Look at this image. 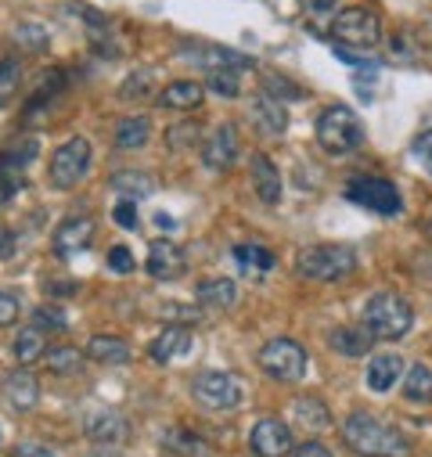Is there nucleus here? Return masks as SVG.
Returning a JSON list of instances; mask_svg holds the SVG:
<instances>
[{
    "label": "nucleus",
    "instance_id": "obj_1",
    "mask_svg": "<svg viewBox=\"0 0 432 457\" xmlns=\"http://www.w3.org/2000/svg\"><path fill=\"white\" fill-rule=\"evenodd\" d=\"M343 443L361 457H407L411 439L368 411H353L343 421Z\"/></svg>",
    "mask_w": 432,
    "mask_h": 457
},
{
    "label": "nucleus",
    "instance_id": "obj_2",
    "mask_svg": "<svg viewBox=\"0 0 432 457\" xmlns=\"http://www.w3.org/2000/svg\"><path fill=\"white\" fill-rule=\"evenodd\" d=\"M317 145L328 155H350L364 145V123L350 104H328L317 116Z\"/></svg>",
    "mask_w": 432,
    "mask_h": 457
},
{
    "label": "nucleus",
    "instance_id": "obj_3",
    "mask_svg": "<svg viewBox=\"0 0 432 457\" xmlns=\"http://www.w3.org/2000/svg\"><path fill=\"white\" fill-rule=\"evenodd\" d=\"M364 324L371 328V335H375L378 342H396V338H403V335L411 331L414 310H411V303H407L403 295H396V292H375V295L368 299V306H364Z\"/></svg>",
    "mask_w": 432,
    "mask_h": 457
},
{
    "label": "nucleus",
    "instance_id": "obj_4",
    "mask_svg": "<svg viewBox=\"0 0 432 457\" xmlns=\"http://www.w3.org/2000/svg\"><path fill=\"white\" fill-rule=\"evenodd\" d=\"M295 270L310 281H339V278H350L357 270V253L350 245H336V242L310 245L299 253Z\"/></svg>",
    "mask_w": 432,
    "mask_h": 457
},
{
    "label": "nucleus",
    "instance_id": "obj_5",
    "mask_svg": "<svg viewBox=\"0 0 432 457\" xmlns=\"http://www.w3.org/2000/svg\"><path fill=\"white\" fill-rule=\"evenodd\" d=\"M328 33H332V40H336L339 47L368 51V47L382 44V19H378V12L364 8V4H353V8L336 12Z\"/></svg>",
    "mask_w": 432,
    "mask_h": 457
},
{
    "label": "nucleus",
    "instance_id": "obj_6",
    "mask_svg": "<svg viewBox=\"0 0 432 457\" xmlns=\"http://www.w3.org/2000/svg\"><path fill=\"white\" fill-rule=\"evenodd\" d=\"M256 364L274 382H295V378L306 375L310 357H306V350L299 346L295 338H270V342H263V346H260Z\"/></svg>",
    "mask_w": 432,
    "mask_h": 457
},
{
    "label": "nucleus",
    "instance_id": "obj_7",
    "mask_svg": "<svg viewBox=\"0 0 432 457\" xmlns=\"http://www.w3.org/2000/svg\"><path fill=\"white\" fill-rule=\"evenodd\" d=\"M191 393L209 411H235L245 400V382L231 371H202V375H195Z\"/></svg>",
    "mask_w": 432,
    "mask_h": 457
},
{
    "label": "nucleus",
    "instance_id": "obj_8",
    "mask_svg": "<svg viewBox=\"0 0 432 457\" xmlns=\"http://www.w3.org/2000/svg\"><path fill=\"white\" fill-rule=\"evenodd\" d=\"M346 198L361 209H371L378 216H396L403 209V198L396 191L393 180L386 177H371V173H361V177H350L346 180Z\"/></svg>",
    "mask_w": 432,
    "mask_h": 457
},
{
    "label": "nucleus",
    "instance_id": "obj_9",
    "mask_svg": "<svg viewBox=\"0 0 432 457\" xmlns=\"http://www.w3.org/2000/svg\"><path fill=\"white\" fill-rule=\"evenodd\" d=\"M90 170V141L87 137H69L65 145L54 148L51 162H47V177L54 187L62 191H72Z\"/></svg>",
    "mask_w": 432,
    "mask_h": 457
},
{
    "label": "nucleus",
    "instance_id": "obj_10",
    "mask_svg": "<svg viewBox=\"0 0 432 457\" xmlns=\"http://www.w3.org/2000/svg\"><path fill=\"white\" fill-rule=\"evenodd\" d=\"M238 152H242L238 127L235 123H220L209 134V141H202V166L212 170V173H228L238 162Z\"/></svg>",
    "mask_w": 432,
    "mask_h": 457
},
{
    "label": "nucleus",
    "instance_id": "obj_11",
    "mask_svg": "<svg viewBox=\"0 0 432 457\" xmlns=\"http://www.w3.org/2000/svg\"><path fill=\"white\" fill-rule=\"evenodd\" d=\"M249 446L256 457H288L292 453V428L278 418H260L249 432Z\"/></svg>",
    "mask_w": 432,
    "mask_h": 457
},
{
    "label": "nucleus",
    "instance_id": "obj_12",
    "mask_svg": "<svg viewBox=\"0 0 432 457\" xmlns=\"http://www.w3.org/2000/svg\"><path fill=\"white\" fill-rule=\"evenodd\" d=\"M83 436L101 443V446H116V443H123L130 436V421L112 407H94L83 418Z\"/></svg>",
    "mask_w": 432,
    "mask_h": 457
},
{
    "label": "nucleus",
    "instance_id": "obj_13",
    "mask_svg": "<svg viewBox=\"0 0 432 457\" xmlns=\"http://www.w3.org/2000/svg\"><path fill=\"white\" fill-rule=\"evenodd\" d=\"M94 231H97V227H94L90 216H65V220L54 227V238H51L54 256L69 260V256L83 253V249L94 242Z\"/></svg>",
    "mask_w": 432,
    "mask_h": 457
},
{
    "label": "nucleus",
    "instance_id": "obj_14",
    "mask_svg": "<svg viewBox=\"0 0 432 457\" xmlns=\"http://www.w3.org/2000/svg\"><path fill=\"white\" fill-rule=\"evenodd\" d=\"M145 270H148V278H155V281H177V278L187 270V256H184V249H180L177 242L159 238V242H152V249H148Z\"/></svg>",
    "mask_w": 432,
    "mask_h": 457
},
{
    "label": "nucleus",
    "instance_id": "obj_15",
    "mask_svg": "<svg viewBox=\"0 0 432 457\" xmlns=\"http://www.w3.org/2000/svg\"><path fill=\"white\" fill-rule=\"evenodd\" d=\"M249 123L263 134V137H281L288 127V112L281 101H274L270 94H256L249 97Z\"/></svg>",
    "mask_w": 432,
    "mask_h": 457
},
{
    "label": "nucleus",
    "instance_id": "obj_16",
    "mask_svg": "<svg viewBox=\"0 0 432 457\" xmlns=\"http://www.w3.org/2000/svg\"><path fill=\"white\" fill-rule=\"evenodd\" d=\"M191 346H195V338H191L187 324H170V328H162V331L152 338L148 357H152L155 364H170V361H177V357H187Z\"/></svg>",
    "mask_w": 432,
    "mask_h": 457
},
{
    "label": "nucleus",
    "instance_id": "obj_17",
    "mask_svg": "<svg viewBox=\"0 0 432 457\" xmlns=\"http://www.w3.org/2000/svg\"><path fill=\"white\" fill-rule=\"evenodd\" d=\"M249 180H253V191H256V198L263 205H278L281 202V173H278V166H274L270 155L256 152L249 159Z\"/></svg>",
    "mask_w": 432,
    "mask_h": 457
},
{
    "label": "nucleus",
    "instance_id": "obj_18",
    "mask_svg": "<svg viewBox=\"0 0 432 457\" xmlns=\"http://www.w3.org/2000/svg\"><path fill=\"white\" fill-rule=\"evenodd\" d=\"M195 299L209 313H224V310H231L238 303V285L231 278H202L195 285Z\"/></svg>",
    "mask_w": 432,
    "mask_h": 457
},
{
    "label": "nucleus",
    "instance_id": "obj_19",
    "mask_svg": "<svg viewBox=\"0 0 432 457\" xmlns=\"http://www.w3.org/2000/svg\"><path fill=\"white\" fill-rule=\"evenodd\" d=\"M375 342L378 338L371 335L368 324H339V328L328 331V346L343 357H364V353H371Z\"/></svg>",
    "mask_w": 432,
    "mask_h": 457
},
{
    "label": "nucleus",
    "instance_id": "obj_20",
    "mask_svg": "<svg viewBox=\"0 0 432 457\" xmlns=\"http://www.w3.org/2000/svg\"><path fill=\"white\" fill-rule=\"evenodd\" d=\"M159 443H162L170 453H177V457H212V443L202 439V436L191 432V428H180V425L162 428V432H159Z\"/></svg>",
    "mask_w": 432,
    "mask_h": 457
},
{
    "label": "nucleus",
    "instance_id": "obj_21",
    "mask_svg": "<svg viewBox=\"0 0 432 457\" xmlns=\"http://www.w3.org/2000/svg\"><path fill=\"white\" fill-rule=\"evenodd\" d=\"M202 97H205V87H202V83H195V79H173V83H166V87L155 94L159 108H170V112L198 108V104H202Z\"/></svg>",
    "mask_w": 432,
    "mask_h": 457
},
{
    "label": "nucleus",
    "instance_id": "obj_22",
    "mask_svg": "<svg viewBox=\"0 0 432 457\" xmlns=\"http://www.w3.org/2000/svg\"><path fill=\"white\" fill-rule=\"evenodd\" d=\"M87 361L94 364H127L134 353H130V342L120 338V335H90L87 338Z\"/></svg>",
    "mask_w": 432,
    "mask_h": 457
},
{
    "label": "nucleus",
    "instance_id": "obj_23",
    "mask_svg": "<svg viewBox=\"0 0 432 457\" xmlns=\"http://www.w3.org/2000/svg\"><path fill=\"white\" fill-rule=\"evenodd\" d=\"M364 378H368V389H371V393H389V389L403 378V361H400V353H378V357H371Z\"/></svg>",
    "mask_w": 432,
    "mask_h": 457
},
{
    "label": "nucleus",
    "instance_id": "obj_24",
    "mask_svg": "<svg viewBox=\"0 0 432 457\" xmlns=\"http://www.w3.org/2000/svg\"><path fill=\"white\" fill-rule=\"evenodd\" d=\"M292 421L303 432H328L332 428V411L324 407V400H317V396H299V400H292Z\"/></svg>",
    "mask_w": 432,
    "mask_h": 457
},
{
    "label": "nucleus",
    "instance_id": "obj_25",
    "mask_svg": "<svg viewBox=\"0 0 432 457\" xmlns=\"http://www.w3.org/2000/svg\"><path fill=\"white\" fill-rule=\"evenodd\" d=\"M4 400H8L15 411H29V407L40 400V382H37V375H29V371H12V375L4 378Z\"/></svg>",
    "mask_w": 432,
    "mask_h": 457
},
{
    "label": "nucleus",
    "instance_id": "obj_26",
    "mask_svg": "<svg viewBox=\"0 0 432 457\" xmlns=\"http://www.w3.org/2000/svg\"><path fill=\"white\" fill-rule=\"evenodd\" d=\"M12 353H15V361H19L22 368H26V364L44 361V353H47V331H44V328H37V324H29V328L15 331Z\"/></svg>",
    "mask_w": 432,
    "mask_h": 457
},
{
    "label": "nucleus",
    "instance_id": "obj_27",
    "mask_svg": "<svg viewBox=\"0 0 432 457\" xmlns=\"http://www.w3.org/2000/svg\"><path fill=\"white\" fill-rule=\"evenodd\" d=\"M152 141V120L148 116H127L116 127V148L120 152H137Z\"/></svg>",
    "mask_w": 432,
    "mask_h": 457
},
{
    "label": "nucleus",
    "instance_id": "obj_28",
    "mask_svg": "<svg viewBox=\"0 0 432 457\" xmlns=\"http://www.w3.org/2000/svg\"><path fill=\"white\" fill-rule=\"evenodd\" d=\"M403 400L407 403H418V407H428L432 403V368L411 364L403 371Z\"/></svg>",
    "mask_w": 432,
    "mask_h": 457
},
{
    "label": "nucleus",
    "instance_id": "obj_29",
    "mask_svg": "<svg viewBox=\"0 0 432 457\" xmlns=\"http://www.w3.org/2000/svg\"><path fill=\"white\" fill-rule=\"evenodd\" d=\"M112 187L123 195V198H148V195H155V177L152 173H145V170H120L116 177H112Z\"/></svg>",
    "mask_w": 432,
    "mask_h": 457
},
{
    "label": "nucleus",
    "instance_id": "obj_30",
    "mask_svg": "<svg viewBox=\"0 0 432 457\" xmlns=\"http://www.w3.org/2000/svg\"><path fill=\"white\" fill-rule=\"evenodd\" d=\"M83 361H87V353L76 350V346H51L44 353V368L51 375H79L83 371Z\"/></svg>",
    "mask_w": 432,
    "mask_h": 457
},
{
    "label": "nucleus",
    "instance_id": "obj_31",
    "mask_svg": "<svg viewBox=\"0 0 432 457\" xmlns=\"http://www.w3.org/2000/svg\"><path fill=\"white\" fill-rule=\"evenodd\" d=\"M235 260L242 270H253V274H267L278 267V256L267 249V245H256V242H245V245H235Z\"/></svg>",
    "mask_w": 432,
    "mask_h": 457
},
{
    "label": "nucleus",
    "instance_id": "obj_32",
    "mask_svg": "<svg viewBox=\"0 0 432 457\" xmlns=\"http://www.w3.org/2000/svg\"><path fill=\"white\" fill-rule=\"evenodd\" d=\"M202 141V127L195 123V120H180V123H173V127H166V145L173 148V152H184V148H195Z\"/></svg>",
    "mask_w": 432,
    "mask_h": 457
},
{
    "label": "nucleus",
    "instance_id": "obj_33",
    "mask_svg": "<svg viewBox=\"0 0 432 457\" xmlns=\"http://www.w3.org/2000/svg\"><path fill=\"white\" fill-rule=\"evenodd\" d=\"M22 83V65L15 58H0V104H8Z\"/></svg>",
    "mask_w": 432,
    "mask_h": 457
},
{
    "label": "nucleus",
    "instance_id": "obj_34",
    "mask_svg": "<svg viewBox=\"0 0 432 457\" xmlns=\"http://www.w3.org/2000/svg\"><path fill=\"white\" fill-rule=\"evenodd\" d=\"M152 79H155V69H137V72H130V76L123 79V87H120V97H123V101H137V97L152 94Z\"/></svg>",
    "mask_w": 432,
    "mask_h": 457
},
{
    "label": "nucleus",
    "instance_id": "obj_35",
    "mask_svg": "<svg viewBox=\"0 0 432 457\" xmlns=\"http://www.w3.org/2000/svg\"><path fill=\"white\" fill-rule=\"evenodd\" d=\"M205 83H209L212 94H220V97H238V94H242L238 72H231V69H212V72H205Z\"/></svg>",
    "mask_w": 432,
    "mask_h": 457
},
{
    "label": "nucleus",
    "instance_id": "obj_36",
    "mask_svg": "<svg viewBox=\"0 0 432 457\" xmlns=\"http://www.w3.org/2000/svg\"><path fill=\"white\" fill-rule=\"evenodd\" d=\"M47 29L44 26H37V22H19L15 26V44L19 47H26V51H44L47 47Z\"/></svg>",
    "mask_w": 432,
    "mask_h": 457
},
{
    "label": "nucleus",
    "instance_id": "obj_37",
    "mask_svg": "<svg viewBox=\"0 0 432 457\" xmlns=\"http://www.w3.org/2000/svg\"><path fill=\"white\" fill-rule=\"evenodd\" d=\"M37 155V141H29V137H22V141H15L4 155H0V162H4V166H15V170H22L29 159Z\"/></svg>",
    "mask_w": 432,
    "mask_h": 457
},
{
    "label": "nucleus",
    "instance_id": "obj_38",
    "mask_svg": "<svg viewBox=\"0 0 432 457\" xmlns=\"http://www.w3.org/2000/svg\"><path fill=\"white\" fill-rule=\"evenodd\" d=\"M19 191H22V173H19L15 166H4V162H0V205H8Z\"/></svg>",
    "mask_w": 432,
    "mask_h": 457
},
{
    "label": "nucleus",
    "instance_id": "obj_39",
    "mask_svg": "<svg viewBox=\"0 0 432 457\" xmlns=\"http://www.w3.org/2000/svg\"><path fill=\"white\" fill-rule=\"evenodd\" d=\"M332 12H336L332 0H306V19L313 22V29H324V26L332 29V19H336Z\"/></svg>",
    "mask_w": 432,
    "mask_h": 457
},
{
    "label": "nucleus",
    "instance_id": "obj_40",
    "mask_svg": "<svg viewBox=\"0 0 432 457\" xmlns=\"http://www.w3.org/2000/svg\"><path fill=\"white\" fill-rule=\"evenodd\" d=\"M263 94H270L274 101H281V97L292 101V97H303L306 90H303V87H292L285 76H267V79H263Z\"/></svg>",
    "mask_w": 432,
    "mask_h": 457
},
{
    "label": "nucleus",
    "instance_id": "obj_41",
    "mask_svg": "<svg viewBox=\"0 0 432 457\" xmlns=\"http://www.w3.org/2000/svg\"><path fill=\"white\" fill-rule=\"evenodd\" d=\"M112 220L123 227V231H134V227H137V202L134 198H120L112 205Z\"/></svg>",
    "mask_w": 432,
    "mask_h": 457
},
{
    "label": "nucleus",
    "instance_id": "obj_42",
    "mask_svg": "<svg viewBox=\"0 0 432 457\" xmlns=\"http://www.w3.org/2000/svg\"><path fill=\"white\" fill-rule=\"evenodd\" d=\"M159 310H162V317H170L173 324H184V320H187V324H198V320H202V313H198L195 306H184V303H162Z\"/></svg>",
    "mask_w": 432,
    "mask_h": 457
},
{
    "label": "nucleus",
    "instance_id": "obj_43",
    "mask_svg": "<svg viewBox=\"0 0 432 457\" xmlns=\"http://www.w3.org/2000/svg\"><path fill=\"white\" fill-rule=\"evenodd\" d=\"M108 267H112L116 274H134V253L127 249V245H112V249H108Z\"/></svg>",
    "mask_w": 432,
    "mask_h": 457
},
{
    "label": "nucleus",
    "instance_id": "obj_44",
    "mask_svg": "<svg viewBox=\"0 0 432 457\" xmlns=\"http://www.w3.org/2000/svg\"><path fill=\"white\" fill-rule=\"evenodd\" d=\"M19 317H22V303H19V295H12V292H0V328L15 324Z\"/></svg>",
    "mask_w": 432,
    "mask_h": 457
},
{
    "label": "nucleus",
    "instance_id": "obj_45",
    "mask_svg": "<svg viewBox=\"0 0 432 457\" xmlns=\"http://www.w3.org/2000/svg\"><path fill=\"white\" fill-rule=\"evenodd\" d=\"M33 320H37V328H44V331H47V328H54V331H62V328L69 324V320H65V317H62V313L54 310V306H40V310L33 313Z\"/></svg>",
    "mask_w": 432,
    "mask_h": 457
},
{
    "label": "nucleus",
    "instance_id": "obj_46",
    "mask_svg": "<svg viewBox=\"0 0 432 457\" xmlns=\"http://www.w3.org/2000/svg\"><path fill=\"white\" fill-rule=\"evenodd\" d=\"M411 148H414V155L425 162V170L432 173V130H421V134L414 137V145H411Z\"/></svg>",
    "mask_w": 432,
    "mask_h": 457
},
{
    "label": "nucleus",
    "instance_id": "obj_47",
    "mask_svg": "<svg viewBox=\"0 0 432 457\" xmlns=\"http://www.w3.org/2000/svg\"><path fill=\"white\" fill-rule=\"evenodd\" d=\"M292 457H336L324 443H317V439H310V443H303V446H295L292 450Z\"/></svg>",
    "mask_w": 432,
    "mask_h": 457
},
{
    "label": "nucleus",
    "instance_id": "obj_48",
    "mask_svg": "<svg viewBox=\"0 0 432 457\" xmlns=\"http://www.w3.org/2000/svg\"><path fill=\"white\" fill-rule=\"evenodd\" d=\"M12 457H54V450L51 446H40V443H22V446H15Z\"/></svg>",
    "mask_w": 432,
    "mask_h": 457
},
{
    "label": "nucleus",
    "instance_id": "obj_49",
    "mask_svg": "<svg viewBox=\"0 0 432 457\" xmlns=\"http://www.w3.org/2000/svg\"><path fill=\"white\" fill-rule=\"evenodd\" d=\"M12 253H15V235L8 231L4 223H0V260H8Z\"/></svg>",
    "mask_w": 432,
    "mask_h": 457
},
{
    "label": "nucleus",
    "instance_id": "obj_50",
    "mask_svg": "<svg viewBox=\"0 0 432 457\" xmlns=\"http://www.w3.org/2000/svg\"><path fill=\"white\" fill-rule=\"evenodd\" d=\"M173 223H177V220H173L170 212H155V227H162V231H173Z\"/></svg>",
    "mask_w": 432,
    "mask_h": 457
},
{
    "label": "nucleus",
    "instance_id": "obj_51",
    "mask_svg": "<svg viewBox=\"0 0 432 457\" xmlns=\"http://www.w3.org/2000/svg\"><path fill=\"white\" fill-rule=\"evenodd\" d=\"M51 292H58V295H69V292H72V295H76V281H72V285H69V281H58Z\"/></svg>",
    "mask_w": 432,
    "mask_h": 457
},
{
    "label": "nucleus",
    "instance_id": "obj_52",
    "mask_svg": "<svg viewBox=\"0 0 432 457\" xmlns=\"http://www.w3.org/2000/svg\"><path fill=\"white\" fill-rule=\"evenodd\" d=\"M425 238H428V242H432V216H428V220H425Z\"/></svg>",
    "mask_w": 432,
    "mask_h": 457
}]
</instances>
